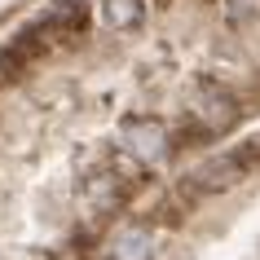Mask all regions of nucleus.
<instances>
[{
    "mask_svg": "<svg viewBox=\"0 0 260 260\" xmlns=\"http://www.w3.org/2000/svg\"><path fill=\"white\" fill-rule=\"evenodd\" d=\"M36 53V31H22L5 53H0V71H22V62Z\"/></svg>",
    "mask_w": 260,
    "mask_h": 260,
    "instance_id": "7",
    "label": "nucleus"
},
{
    "mask_svg": "<svg viewBox=\"0 0 260 260\" xmlns=\"http://www.w3.org/2000/svg\"><path fill=\"white\" fill-rule=\"evenodd\" d=\"M141 18H146V5H141V0H106V22L115 31L137 27Z\"/></svg>",
    "mask_w": 260,
    "mask_h": 260,
    "instance_id": "6",
    "label": "nucleus"
},
{
    "mask_svg": "<svg viewBox=\"0 0 260 260\" xmlns=\"http://www.w3.org/2000/svg\"><path fill=\"white\" fill-rule=\"evenodd\" d=\"M119 141L128 146V154H137L141 164H159L168 154V128L159 119H128L119 128Z\"/></svg>",
    "mask_w": 260,
    "mask_h": 260,
    "instance_id": "1",
    "label": "nucleus"
},
{
    "mask_svg": "<svg viewBox=\"0 0 260 260\" xmlns=\"http://www.w3.org/2000/svg\"><path fill=\"white\" fill-rule=\"evenodd\" d=\"M238 177H243V159H238V154H216V159H207L190 181L199 190H225V185H234Z\"/></svg>",
    "mask_w": 260,
    "mask_h": 260,
    "instance_id": "3",
    "label": "nucleus"
},
{
    "mask_svg": "<svg viewBox=\"0 0 260 260\" xmlns=\"http://www.w3.org/2000/svg\"><path fill=\"white\" fill-rule=\"evenodd\" d=\"M88 22V5L84 0H62L49 18H40V31H80Z\"/></svg>",
    "mask_w": 260,
    "mask_h": 260,
    "instance_id": "4",
    "label": "nucleus"
},
{
    "mask_svg": "<svg viewBox=\"0 0 260 260\" xmlns=\"http://www.w3.org/2000/svg\"><path fill=\"white\" fill-rule=\"evenodd\" d=\"M225 14H230V22H251V18L260 14V0H225Z\"/></svg>",
    "mask_w": 260,
    "mask_h": 260,
    "instance_id": "8",
    "label": "nucleus"
},
{
    "mask_svg": "<svg viewBox=\"0 0 260 260\" xmlns=\"http://www.w3.org/2000/svg\"><path fill=\"white\" fill-rule=\"evenodd\" d=\"M150 251H154L150 230H123L110 247V260H150Z\"/></svg>",
    "mask_w": 260,
    "mask_h": 260,
    "instance_id": "5",
    "label": "nucleus"
},
{
    "mask_svg": "<svg viewBox=\"0 0 260 260\" xmlns=\"http://www.w3.org/2000/svg\"><path fill=\"white\" fill-rule=\"evenodd\" d=\"M194 115L203 119L207 133H225V128H234V119H238V102H234L225 88H216V84H203L199 97H194Z\"/></svg>",
    "mask_w": 260,
    "mask_h": 260,
    "instance_id": "2",
    "label": "nucleus"
},
{
    "mask_svg": "<svg viewBox=\"0 0 260 260\" xmlns=\"http://www.w3.org/2000/svg\"><path fill=\"white\" fill-rule=\"evenodd\" d=\"M14 5H18V0H0V18L9 14V9H14Z\"/></svg>",
    "mask_w": 260,
    "mask_h": 260,
    "instance_id": "9",
    "label": "nucleus"
}]
</instances>
